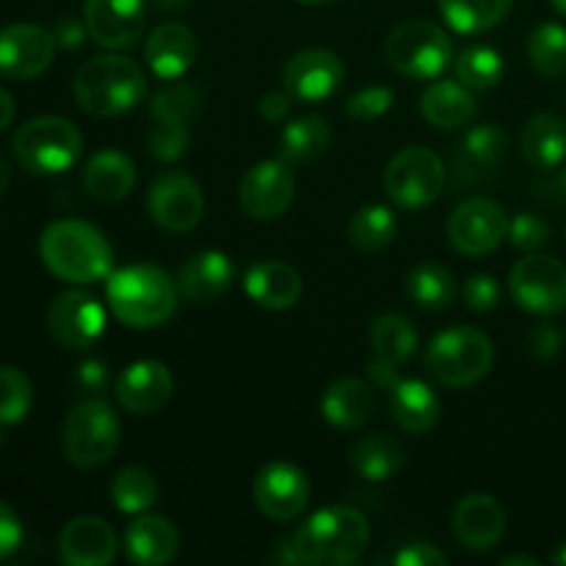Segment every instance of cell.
<instances>
[{
	"instance_id": "obj_41",
	"label": "cell",
	"mask_w": 566,
	"mask_h": 566,
	"mask_svg": "<svg viewBox=\"0 0 566 566\" xmlns=\"http://www.w3.org/2000/svg\"><path fill=\"white\" fill-rule=\"evenodd\" d=\"M531 64L545 77L566 75V28L558 22H545L534 28L528 39Z\"/></svg>"
},
{
	"instance_id": "obj_54",
	"label": "cell",
	"mask_w": 566,
	"mask_h": 566,
	"mask_svg": "<svg viewBox=\"0 0 566 566\" xmlns=\"http://www.w3.org/2000/svg\"><path fill=\"white\" fill-rule=\"evenodd\" d=\"M14 122V99L6 88H0V133Z\"/></svg>"
},
{
	"instance_id": "obj_44",
	"label": "cell",
	"mask_w": 566,
	"mask_h": 566,
	"mask_svg": "<svg viewBox=\"0 0 566 566\" xmlns=\"http://www.w3.org/2000/svg\"><path fill=\"white\" fill-rule=\"evenodd\" d=\"M191 142V130L188 127H169V125H153L147 136V149L153 158L160 164H171V160L182 158Z\"/></svg>"
},
{
	"instance_id": "obj_6",
	"label": "cell",
	"mask_w": 566,
	"mask_h": 566,
	"mask_svg": "<svg viewBox=\"0 0 566 566\" xmlns=\"http://www.w3.org/2000/svg\"><path fill=\"white\" fill-rule=\"evenodd\" d=\"M492 363H495L492 340L473 326H453L440 332L426 352V368L446 387L475 385L490 374Z\"/></svg>"
},
{
	"instance_id": "obj_58",
	"label": "cell",
	"mask_w": 566,
	"mask_h": 566,
	"mask_svg": "<svg viewBox=\"0 0 566 566\" xmlns=\"http://www.w3.org/2000/svg\"><path fill=\"white\" fill-rule=\"evenodd\" d=\"M551 562H553V564H558V566H566V542H564V545H558L556 551H553Z\"/></svg>"
},
{
	"instance_id": "obj_28",
	"label": "cell",
	"mask_w": 566,
	"mask_h": 566,
	"mask_svg": "<svg viewBox=\"0 0 566 566\" xmlns=\"http://www.w3.org/2000/svg\"><path fill=\"white\" fill-rule=\"evenodd\" d=\"M136 186V164L125 153L103 149L83 169V188L97 202H119Z\"/></svg>"
},
{
	"instance_id": "obj_52",
	"label": "cell",
	"mask_w": 566,
	"mask_h": 566,
	"mask_svg": "<svg viewBox=\"0 0 566 566\" xmlns=\"http://www.w3.org/2000/svg\"><path fill=\"white\" fill-rule=\"evenodd\" d=\"M291 94L287 92H271L265 94L263 99H260V114H263V119L269 122H282L287 116V111H291Z\"/></svg>"
},
{
	"instance_id": "obj_49",
	"label": "cell",
	"mask_w": 566,
	"mask_h": 566,
	"mask_svg": "<svg viewBox=\"0 0 566 566\" xmlns=\"http://www.w3.org/2000/svg\"><path fill=\"white\" fill-rule=\"evenodd\" d=\"M396 566H446L448 556L442 551H437L429 542H418V545H407L392 556Z\"/></svg>"
},
{
	"instance_id": "obj_60",
	"label": "cell",
	"mask_w": 566,
	"mask_h": 566,
	"mask_svg": "<svg viewBox=\"0 0 566 566\" xmlns=\"http://www.w3.org/2000/svg\"><path fill=\"white\" fill-rule=\"evenodd\" d=\"M298 3H307V6H326V3H335V0H298Z\"/></svg>"
},
{
	"instance_id": "obj_20",
	"label": "cell",
	"mask_w": 566,
	"mask_h": 566,
	"mask_svg": "<svg viewBox=\"0 0 566 566\" xmlns=\"http://www.w3.org/2000/svg\"><path fill=\"white\" fill-rule=\"evenodd\" d=\"M116 401L130 415H155L169 403L175 392V376L158 359H138L127 365L114 385Z\"/></svg>"
},
{
	"instance_id": "obj_21",
	"label": "cell",
	"mask_w": 566,
	"mask_h": 566,
	"mask_svg": "<svg viewBox=\"0 0 566 566\" xmlns=\"http://www.w3.org/2000/svg\"><path fill=\"white\" fill-rule=\"evenodd\" d=\"M116 551L119 542L114 528L94 514L70 520L59 534V556L66 566H108Z\"/></svg>"
},
{
	"instance_id": "obj_51",
	"label": "cell",
	"mask_w": 566,
	"mask_h": 566,
	"mask_svg": "<svg viewBox=\"0 0 566 566\" xmlns=\"http://www.w3.org/2000/svg\"><path fill=\"white\" fill-rule=\"evenodd\" d=\"M86 33H88L86 22L75 20V17H61L53 28L55 42H59V48H66V50L81 48L83 39H86Z\"/></svg>"
},
{
	"instance_id": "obj_48",
	"label": "cell",
	"mask_w": 566,
	"mask_h": 566,
	"mask_svg": "<svg viewBox=\"0 0 566 566\" xmlns=\"http://www.w3.org/2000/svg\"><path fill=\"white\" fill-rule=\"evenodd\" d=\"M22 545V523L9 503L0 501V562L14 556Z\"/></svg>"
},
{
	"instance_id": "obj_33",
	"label": "cell",
	"mask_w": 566,
	"mask_h": 566,
	"mask_svg": "<svg viewBox=\"0 0 566 566\" xmlns=\"http://www.w3.org/2000/svg\"><path fill=\"white\" fill-rule=\"evenodd\" d=\"M332 130L321 116H302L293 119L280 136V158L285 164H307L321 158L329 149Z\"/></svg>"
},
{
	"instance_id": "obj_45",
	"label": "cell",
	"mask_w": 566,
	"mask_h": 566,
	"mask_svg": "<svg viewBox=\"0 0 566 566\" xmlns=\"http://www.w3.org/2000/svg\"><path fill=\"white\" fill-rule=\"evenodd\" d=\"M392 88L387 86H368V88H359L357 94H352L346 103V114L357 122H370V119H379L385 116L387 111L392 108Z\"/></svg>"
},
{
	"instance_id": "obj_40",
	"label": "cell",
	"mask_w": 566,
	"mask_h": 566,
	"mask_svg": "<svg viewBox=\"0 0 566 566\" xmlns=\"http://www.w3.org/2000/svg\"><path fill=\"white\" fill-rule=\"evenodd\" d=\"M108 492L122 514H144L158 497V484L147 468H125L114 475Z\"/></svg>"
},
{
	"instance_id": "obj_59",
	"label": "cell",
	"mask_w": 566,
	"mask_h": 566,
	"mask_svg": "<svg viewBox=\"0 0 566 566\" xmlns=\"http://www.w3.org/2000/svg\"><path fill=\"white\" fill-rule=\"evenodd\" d=\"M551 3H553V9L558 11V14L566 17V0H551Z\"/></svg>"
},
{
	"instance_id": "obj_8",
	"label": "cell",
	"mask_w": 566,
	"mask_h": 566,
	"mask_svg": "<svg viewBox=\"0 0 566 566\" xmlns=\"http://www.w3.org/2000/svg\"><path fill=\"white\" fill-rule=\"evenodd\" d=\"M385 55L396 72L412 81H434L451 66L453 42L429 20H407L387 36Z\"/></svg>"
},
{
	"instance_id": "obj_26",
	"label": "cell",
	"mask_w": 566,
	"mask_h": 566,
	"mask_svg": "<svg viewBox=\"0 0 566 566\" xmlns=\"http://www.w3.org/2000/svg\"><path fill=\"white\" fill-rule=\"evenodd\" d=\"M180 536L160 514H138L125 531V556L138 566H164L177 556Z\"/></svg>"
},
{
	"instance_id": "obj_10",
	"label": "cell",
	"mask_w": 566,
	"mask_h": 566,
	"mask_svg": "<svg viewBox=\"0 0 566 566\" xmlns=\"http://www.w3.org/2000/svg\"><path fill=\"white\" fill-rule=\"evenodd\" d=\"M509 293L520 310L534 315H556L566 310V265L556 258L531 252L514 263L509 274Z\"/></svg>"
},
{
	"instance_id": "obj_12",
	"label": "cell",
	"mask_w": 566,
	"mask_h": 566,
	"mask_svg": "<svg viewBox=\"0 0 566 566\" xmlns=\"http://www.w3.org/2000/svg\"><path fill=\"white\" fill-rule=\"evenodd\" d=\"M48 332L66 352H86L105 332V307L86 291H66L48 307Z\"/></svg>"
},
{
	"instance_id": "obj_53",
	"label": "cell",
	"mask_w": 566,
	"mask_h": 566,
	"mask_svg": "<svg viewBox=\"0 0 566 566\" xmlns=\"http://www.w3.org/2000/svg\"><path fill=\"white\" fill-rule=\"evenodd\" d=\"M398 365H392V363H385V359H370V365H368V376H370V381H374L376 387H379V390H392V387L398 385V381H401V376H398Z\"/></svg>"
},
{
	"instance_id": "obj_22",
	"label": "cell",
	"mask_w": 566,
	"mask_h": 566,
	"mask_svg": "<svg viewBox=\"0 0 566 566\" xmlns=\"http://www.w3.org/2000/svg\"><path fill=\"white\" fill-rule=\"evenodd\" d=\"M199 42L193 31L182 22H164L155 28L144 44V59L160 81H180L197 64Z\"/></svg>"
},
{
	"instance_id": "obj_32",
	"label": "cell",
	"mask_w": 566,
	"mask_h": 566,
	"mask_svg": "<svg viewBox=\"0 0 566 566\" xmlns=\"http://www.w3.org/2000/svg\"><path fill=\"white\" fill-rule=\"evenodd\" d=\"M403 446L392 437L385 434H368L359 437L348 451V464L359 479L370 481V484H381V481L392 479L398 470L403 468Z\"/></svg>"
},
{
	"instance_id": "obj_15",
	"label": "cell",
	"mask_w": 566,
	"mask_h": 566,
	"mask_svg": "<svg viewBox=\"0 0 566 566\" xmlns=\"http://www.w3.org/2000/svg\"><path fill=\"white\" fill-rule=\"evenodd\" d=\"M293 193H296V180H293L291 164H285L282 158L260 160L241 177L238 202H241L243 213H249L252 219L269 221L291 208Z\"/></svg>"
},
{
	"instance_id": "obj_24",
	"label": "cell",
	"mask_w": 566,
	"mask_h": 566,
	"mask_svg": "<svg viewBox=\"0 0 566 566\" xmlns=\"http://www.w3.org/2000/svg\"><path fill=\"white\" fill-rule=\"evenodd\" d=\"M235 280V265L224 252H199L182 263L177 291L193 304H210L224 296Z\"/></svg>"
},
{
	"instance_id": "obj_13",
	"label": "cell",
	"mask_w": 566,
	"mask_h": 566,
	"mask_svg": "<svg viewBox=\"0 0 566 566\" xmlns=\"http://www.w3.org/2000/svg\"><path fill=\"white\" fill-rule=\"evenodd\" d=\"M147 213L166 232L180 235V232L193 230L205 213L202 188L182 171H166L149 186Z\"/></svg>"
},
{
	"instance_id": "obj_30",
	"label": "cell",
	"mask_w": 566,
	"mask_h": 566,
	"mask_svg": "<svg viewBox=\"0 0 566 566\" xmlns=\"http://www.w3.org/2000/svg\"><path fill=\"white\" fill-rule=\"evenodd\" d=\"M420 114L431 127L440 130H457L473 122L475 97L468 86L457 81H437L420 97Z\"/></svg>"
},
{
	"instance_id": "obj_43",
	"label": "cell",
	"mask_w": 566,
	"mask_h": 566,
	"mask_svg": "<svg viewBox=\"0 0 566 566\" xmlns=\"http://www.w3.org/2000/svg\"><path fill=\"white\" fill-rule=\"evenodd\" d=\"M509 241L525 254L539 252L542 247L551 243V224L539 213H517L509 221Z\"/></svg>"
},
{
	"instance_id": "obj_38",
	"label": "cell",
	"mask_w": 566,
	"mask_h": 566,
	"mask_svg": "<svg viewBox=\"0 0 566 566\" xmlns=\"http://www.w3.org/2000/svg\"><path fill=\"white\" fill-rule=\"evenodd\" d=\"M398 221L390 208L385 205H368V208L357 210L348 224V241L359 249V252H381L390 247L396 238Z\"/></svg>"
},
{
	"instance_id": "obj_37",
	"label": "cell",
	"mask_w": 566,
	"mask_h": 566,
	"mask_svg": "<svg viewBox=\"0 0 566 566\" xmlns=\"http://www.w3.org/2000/svg\"><path fill=\"white\" fill-rule=\"evenodd\" d=\"M407 293L418 307L448 310L457 298L459 285L446 265L420 263L407 274Z\"/></svg>"
},
{
	"instance_id": "obj_50",
	"label": "cell",
	"mask_w": 566,
	"mask_h": 566,
	"mask_svg": "<svg viewBox=\"0 0 566 566\" xmlns=\"http://www.w3.org/2000/svg\"><path fill=\"white\" fill-rule=\"evenodd\" d=\"M564 340L558 335L556 326L551 324H536L534 329L528 332V348L536 359H553L558 352H562Z\"/></svg>"
},
{
	"instance_id": "obj_42",
	"label": "cell",
	"mask_w": 566,
	"mask_h": 566,
	"mask_svg": "<svg viewBox=\"0 0 566 566\" xmlns=\"http://www.w3.org/2000/svg\"><path fill=\"white\" fill-rule=\"evenodd\" d=\"M31 379L14 365H0V426L22 423L31 412Z\"/></svg>"
},
{
	"instance_id": "obj_31",
	"label": "cell",
	"mask_w": 566,
	"mask_h": 566,
	"mask_svg": "<svg viewBox=\"0 0 566 566\" xmlns=\"http://www.w3.org/2000/svg\"><path fill=\"white\" fill-rule=\"evenodd\" d=\"M520 149L534 169L551 171L562 166L566 158V125L562 116L547 114V111L531 116L520 138Z\"/></svg>"
},
{
	"instance_id": "obj_2",
	"label": "cell",
	"mask_w": 566,
	"mask_h": 566,
	"mask_svg": "<svg viewBox=\"0 0 566 566\" xmlns=\"http://www.w3.org/2000/svg\"><path fill=\"white\" fill-rule=\"evenodd\" d=\"M105 296L114 318L130 329H155L177 310L175 282L158 265H127L111 271Z\"/></svg>"
},
{
	"instance_id": "obj_61",
	"label": "cell",
	"mask_w": 566,
	"mask_h": 566,
	"mask_svg": "<svg viewBox=\"0 0 566 566\" xmlns=\"http://www.w3.org/2000/svg\"><path fill=\"white\" fill-rule=\"evenodd\" d=\"M558 180H562V186H564V193H566V166H564V171H562V177H558Z\"/></svg>"
},
{
	"instance_id": "obj_23",
	"label": "cell",
	"mask_w": 566,
	"mask_h": 566,
	"mask_svg": "<svg viewBox=\"0 0 566 566\" xmlns=\"http://www.w3.org/2000/svg\"><path fill=\"white\" fill-rule=\"evenodd\" d=\"M506 534V512L492 495L475 492L459 501L453 509V536L468 551H490Z\"/></svg>"
},
{
	"instance_id": "obj_39",
	"label": "cell",
	"mask_w": 566,
	"mask_h": 566,
	"mask_svg": "<svg viewBox=\"0 0 566 566\" xmlns=\"http://www.w3.org/2000/svg\"><path fill=\"white\" fill-rule=\"evenodd\" d=\"M457 81L462 86L473 88V92H486V88H495L503 81V59L497 50L486 48V44H473V48L462 50L457 55Z\"/></svg>"
},
{
	"instance_id": "obj_5",
	"label": "cell",
	"mask_w": 566,
	"mask_h": 566,
	"mask_svg": "<svg viewBox=\"0 0 566 566\" xmlns=\"http://www.w3.org/2000/svg\"><path fill=\"white\" fill-rule=\"evenodd\" d=\"M11 149L17 164L31 175H61L77 164L83 138L64 116H36L14 133Z\"/></svg>"
},
{
	"instance_id": "obj_27",
	"label": "cell",
	"mask_w": 566,
	"mask_h": 566,
	"mask_svg": "<svg viewBox=\"0 0 566 566\" xmlns=\"http://www.w3.org/2000/svg\"><path fill=\"white\" fill-rule=\"evenodd\" d=\"M374 390L368 381L357 379V376H343V379L332 381L321 398V415L326 423L346 431L363 429L374 415Z\"/></svg>"
},
{
	"instance_id": "obj_19",
	"label": "cell",
	"mask_w": 566,
	"mask_h": 566,
	"mask_svg": "<svg viewBox=\"0 0 566 566\" xmlns=\"http://www.w3.org/2000/svg\"><path fill=\"white\" fill-rule=\"evenodd\" d=\"M343 61L332 50H302L282 70V86L298 103H321L340 88Z\"/></svg>"
},
{
	"instance_id": "obj_29",
	"label": "cell",
	"mask_w": 566,
	"mask_h": 566,
	"mask_svg": "<svg viewBox=\"0 0 566 566\" xmlns=\"http://www.w3.org/2000/svg\"><path fill=\"white\" fill-rule=\"evenodd\" d=\"M440 398L426 381L401 379L390 390V418L407 434H426L440 420Z\"/></svg>"
},
{
	"instance_id": "obj_11",
	"label": "cell",
	"mask_w": 566,
	"mask_h": 566,
	"mask_svg": "<svg viewBox=\"0 0 566 566\" xmlns=\"http://www.w3.org/2000/svg\"><path fill=\"white\" fill-rule=\"evenodd\" d=\"M509 216L495 199L470 197L448 219V238L457 252L481 258L501 247L509 238Z\"/></svg>"
},
{
	"instance_id": "obj_4",
	"label": "cell",
	"mask_w": 566,
	"mask_h": 566,
	"mask_svg": "<svg viewBox=\"0 0 566 566\" xmlns=\"http://www.w3.org/2000/svg\"><path fill=\"white\" fill-rule=\"evenodd\" d=\"M370 542V523L359 509L335 506L313 514L293 536L298 564H354Z\"/></svg>"
},
{
	"instance_id": "obj_47",
	"label": "cell",
	"mask_w": 566,
	"mask_h": 566,
	"mask_svg": "<svg viewBox=\"0 0 566 566\" xmlns=\"http://www.w3.org/2000/svg\"><path fill=\"white\" fill-rule=\"evenodd\" d=\"M75 385L81 387L86 396L99 398L111 385V370L103 359H86V363L77 365V374H75Z\"/></svg>"
},
{
	"instance_id": "obj_1",
	"label": "cell",
	"mask_w": 566,
	"mask_h": 566,
	"mask_svg": "<svg viewBox=\"0 0 566 566\" xmlns=\"http://www.w3.org/2000/svg\"><path fill=\"white\" fill-rule=\"evenodd\" d=\"M39 258L50 274L72 285H92L114 269V249L94 224L81 219H61L44 227L39 238Z\"/></svg>"
},
{
	"instance_id": "obj_18",
	"label": "cell",
	"mask_w": 566,
	"mask_h": 566,
	"mask_svg": "<svg viewBox=\"0 0 566 566\" xmlns=\"http://www.w3.org/2000/svg\"><path fill=\"white\" fill-rule=\"evenodd\" d=\"M509 153V136L495 122L470 127L453 149V182L481 186L490 180Z\"/></svg>"
},
{
	"instance_id": "obj_16",
	"label": "cell",
	"mask_w": 566,
	"mask_h": 566,
	"mask_svg": "<svg viewBox=\"0 0 566 566\" xmlns=\"http://www.w3.org/2000/svg\"><path fill=\"white\" fill-rule=\"evenodd\" d=\"M254 503L276 523H291L307 509L310 481L296 464L271 462L254 479Z\"/></svg>"
},
{
	"instance_id": "obj_25",
	"label": "cell",
	"mask_w": 566,
	"mask_h": 566,
	"mask_svg": "<svg viewBox=\"0 0 566 566\" xmlns=\"http://www.w3.org/2000/svg\"><path fill=\"white\" fill-rule=\"evenodd\" d=\"M243 287L258 307L282 313V310H291L302 296V276L282 260H263L247 271Z\"/></svg>"
},
{
	"instance_id": "obj_7",
	"label": "cell",
	"mask_w": 566,
	"mask_h": 566,
	"mask_svg": "<svg viewBox=\"0 0 566 566\" xmlns=\"http://www.w3.org/2000/svg\"><path fill=\"white\" fill-rule=\"evenodd\" d=\"M122 426L103 398H83L64 420L61 448L72 464L83 470L103 468L119 448Z\"/></svg>"
},
{
	"instance_id": "obj_17",
	"label": "cell",
	"mask_w": 566,
	"mask_h": 566,
	"mask_svg": "<svg viewBox=\"0 0 566 566\" xmlns=\"http://www.w3.org/2000/svg\"><path fill=\"white\" fill-rule=\"evenodd\" d=\"M83 22L88 36L108 50H125L138 42L147 25L144 0H86Z\"/></svg>"
},
{
	"instance_id": "obj_34",
	"label": "cell",
	"mask_w": 566,
	"mask_h": 566,
	"mask_svg": "<svg viewBox=\"0 0 566 566\" xmlns=\"http://www.w3.org/2000/svg\"><path fill=\"white\" fill-rule=\"evenodd\" d=\"M199 103L202 94L193 83L188 81H169V86L158 88L149 103V119L153 125H169V127H188L191 130L193 116L199 114Z\"/></svg>"
},
{
	"instance_id": "obj_57",
	"label": "cell",
	"mask_w": 566,
	"mask_h": 566,
	"mask_svg": "<svg viewBox=\"0 0 566 566\" xmlns=\"http://www.w3.org/2000/svg\"><path fill=\"white\" fill-rule=\"evenodd\" d=\"M514 564H523V566H536L539 562H536V558H531V556H506L501 562V566H514Z\"/></svg>"
},
{
	"instance_id": "obj_55",
	"label": "cell",
	"mask_w": 566,
	"mask_h": 566,
	"mask_svg": "<svg viewBox=\"0 0 566 566\" xmlns=\"http://www.w3.org/2000/svg\"><path fill=\"white\" fill-rule=\"evenodd\" d=\"M188 0H153L155 9H160V11H177V9H182Z\"/></svg>"
},
{
	"instance_id": "obj_46",
	"label": "cell",
	"mask_w": 566,
	"mask_h": 566,
	"mask_svg": "<svg viewBox=\"0 0 566 566\" xmlns=\"http://www.w3.org/2000/svg\"><path fill=\"white\" fill-rule=\"evenodd\" d=\"M462 298L473 313H490L501 302V285L492 274H473L462 285Z\"/></svg>"
},
{
	"instance_id": "obj_14",
	"label": "cell",
	"mask_w": 566,
	"mask_h": 566,
	"mask_svg": "<svg viewBox=\"0 0 566 566\" xmlns=\"http://www.w3.org/2000/svg\"><path fill=\"white\" fill-rule=\"evenodd\" d=\"M53 31L33 22H14L0 28V75L11 81L39 77L55 59Z\"/></svg>"
},
{
	"instance_id": "obj_3",
	"label": "cell",
	"mask_w": 566,
	"mask_h": 566,
	"mask_svg": "<svg viewBox=\"0 0 566 566\" xmlns=\"http://www.w3.org/2000/svg\"><path fill=\"white\" fill-rule=\"evenodd\" d=\"M72 92L88 116H119L144 103L147 75L127 55H94L77 70Z\"/></svg>"
},
{
	"instance_id": "obj_9",
	"label": "cell",
	"mask_w": 566,
	"mask_h": 566,
	"mask_svg": "<svg viewBox=\"0 0 566 566\" xmlns=\"http://www.w3.org/2000/svg\"><path fill=\"white\" fill-rule=\"evenodd\" d=\"M446 188V166L440 155L426 147H407L385 171V191L398 208L420 210L437 202Z\"/></svg>"
},
{
	"instance_id": "obj_36",
	"label": "cell",
	"mask_w": 566,
	"mask_h": 566,
	"mask_svg": "<svg viewBox=\"0 0 566 566\" xmlns=\"http://www.w3.org/2000/svg\"><path fill=\"white\" fill-rule=\"evenodd\" d=\"M442 20L457 33H484L506 20L512 0H437Z\"/></svg>"
},
{
	"instance_id": "obj_35",
	"label": "cell",
	"mask_w": 566,
	"mask_h": 566,
	"mask_svg": "<svg viewBox=\"0 0 566 566\" xmlns=\"http://www.w3.org/2000/svg\"><path fill=\"white\" fill-rule=\"evenodd\" d=\"M370 348H374L376 359H385V363L401 368L418 348V332L403 315L385 313L370 326Z\"/></svg>"
},
{
	"instance_id": "obj_56",
	"label": "cell",
	"mask_w": 566,
	"mask_h": 566,
	"mask_svg": "<svg viewBox=\"0 0 566 566\" xmlns=\"http://www.w3.org/2000/svg\"><path fill=\"white\" fill-rule=\"evenodd\" d=\"M11 180V171H9V160L3 158V153H0V193L6 191V186H9Z\"/></svg>"
}]
</instances>
